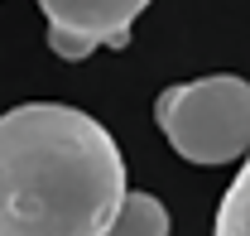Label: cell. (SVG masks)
Instances as JSON below:
<instances>
[{
    "label": "cell",
    "mask_w": 250,
    "mask_h": 236,
    "mask_svg": "<svg viewBox=\"0 0 250 236\" xmlns=\"http://www.w3.org/2000/svg\"><path fill=\"white\" fill-rule=\"evenodd\" d=\"M125 198L111 130L62 101L0 116V236H106Z\"/></svg>",
    "instance_id": "cell-1"
},
{
    "label": "cell",
    "mask_w": 250,
    "mask_h": 236,
    "mask_svg": "<svg viewBox=\"0 0 250 236\" xmlns=\"http://www.w3.org/2000/svg\"><path fill=\"white\" fill-rule=\"evenodd\" d=\"M154 120L188 164H231L250 145V82L231 72L178 82L154 101Z\"/></svg>",
    "instance_id": "cell-2"
},
{
    "label": "cell",
    "mask_w": 250,
    "mask_h": 236,
    "mask_svg": "<svg viewBox=\"0 0 250 236\" xmlns=\"http://www.w3.org/2000/svg\"><path fill=\"white\" fill-rule=\"evenodd\" d=\"M149 0H39L48 20V48L77 63L92 48H125Z\"/></svg>",
    "instance_id": "cell-3"
},
{
    "label": "cell",
    "mask_w": 250,
    "mask_h": 236,
    "mask_svg": "<svg viewBox=\"0 0 250 236\" xmlns=\"http://www.w3.org/2000/svg\"><path fill=\"white\" fill-rule=\"evenodd\" d=\"M106 236H168V212L154 193H125Z\"/></svg>",
    "instance_id": "cell-4"
},
{
    "label": "cell",
    "mask_w": 250,
    "mask_h": 236,
    "mask_svg": "<svg viewBox=\"0 0 250 236\" xmlns=\"http://www.w3.org/2000/svg\"><path fill=\"white\" fill-rule=\"evenodd\" d=\"M217 236H250V174H246V164H241V174L231 178V188L221 198Z\"/></svg>",
    "instance_id": "cell-5"
}]
</instances>
